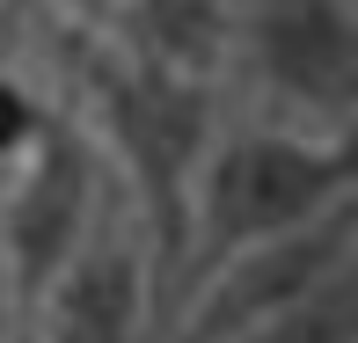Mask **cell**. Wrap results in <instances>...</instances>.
I'll return each mask as SVG.
<instances>
[{"label":"cell","instance_id":"9","mask_svg":"<svg viewBox=\"0 0 358 343\" xmlns=\"http://www.w3.org/2000/svg\"><path fill=\"white\" fill-rule=\"evenodd\" d=\"M117 8H124V0H66V15H73L80 37H103V29L117 22Z\"/></svg>","mask_w":358,"mask_h":343},{"label":"cell","instance_id":"4","mask_svg":"<svg viewBox=\"0 0 358 343\" xmlns=\"http://www.w3.org/2000/svg\"><path fill=\"white\" fill-rule=\"evenodd\" d=\"M117 183H110L95 139L80 132L73 110L52 103L37 146L15 161V175L0 183V270H8L15 300H22V321L29 307L52 292V277L80 256V241L95 234V219L110 212Z\"/></svg>","mask_w":358,"mask_h":343},{"label":"cell","instance_id":"8","mask_svg":"<svg viewBox=\"0 0 358 343\" xmlns=\"http://www.w3.org/2000/svg\"><path fill=\"white\" fill-rule=\"evenodd\" d=\"M44 117H52V103H44L37 88H29L22 73H0V183L15 175V161L37 146Z\"/></svg>","mask_w":358,"mask_h":343},{"label":"cell","instance_id":"7","mask_svg":"<svg viewBox=\"0 0 358 343\" xmlns=\"http://www.w3.org/2000/svg\"><path fill=\"white\" fill-rule=\"evenodd\" d=\"M241 343H358V249L315 292H300L285 314H271L264 329H249Z\"/></svg>","mask_w":358,"mask_h":343},{"label":"cell","instance_id":"1","mask_svg":"<svg viewBox=\"0 0 358 343\" xmlns=\"http://www.w3.org/2000/svg\"><path fill=\"white\" fill-rule=\"evenodd\" d=\"M220 95L227 88H205V80L146 73L132 59H117L103 37L73 29V117L95 139L146 256H154L161 329L176 314V285H183V256H190V198H198L205 154H213V139L227 124Z\"/></svg>","mask_w":358,"mask_h":343},{"label":"cell","instance_id":"11","mask_svg":"<svg viewBox=\"0 0 358 343\" xmlns=\"http://www.w3.org/2000/svg\"><path fill=\"white\" fill-rule=\"evenodd\" d=\"M0 343H22V300H15L8 270H0Z\"/></svg>","mask_w":358,"mask_h":343},{"label":"cell","instance_id":"3","mask_svg":"<svg viewBox=\"0 0 358 343\" xmlns=\"http://www.w3.org/2000/svg\"><path fill=\"white\" fill-rule=\"evenodd\" d=\"M227 80L271 124H358V0H227Z\"/></svg>","mask_w":358,"mask_h":343},{"label":"cell","instance_id":"10","mask_svg":"<svg viewBox=\"0 0 358 343\" xmlns=\"http://www.w3.org/2000/svg\"><path fill=\"white\" fill-rule=\"evenodd\" d=\"M15 52H22V8L0 0V73H15Z\"/></svg>","mask_w":358,"mask_h":343},{"label":"cell","instance_id":"2","mask_svg":"<svg viewBox=\"0 0 358 343\" xmlns=\"http://www.w3.org/2000/svg\"><path fill=\"white\" fill-rule=\"evenodd\" d=\"M351 198H358V124L300 132V124H271V117H227L213 154H205L198 198H190V256H183L176 307L234 249L292 234V226L322 219V212H336Z\"/></svg>","mask_w":358,"mask_h":343},{"label":"cell","instance_id":"5","mask_svg":"<svg viewBox=\"0 0 358 343\" xmlns=\"http://www.w3.org/2000/svg\"><path fill=\"white\" fill-rule=\"evenodd\" d=\"M22 343H161L154 256H146L124 198H110V212L95 219V234L80 241V256L52 277V292L29 307Z\"/></svg>","mask_w":358,"mask_h":343},{"label":"cell","instance_id":"6","mask_svg":"<svg viewBox=\"0 0 358 343\" xmlns=\"http://www.w3.org/2000/svg\"><path fill=\"white\" fill-rule=\"evenodd\" d=\"M103 44L146 73L227 88V0H124Z\"/></svg>","mask_w":358,"mask_h":343}]
</instances>
